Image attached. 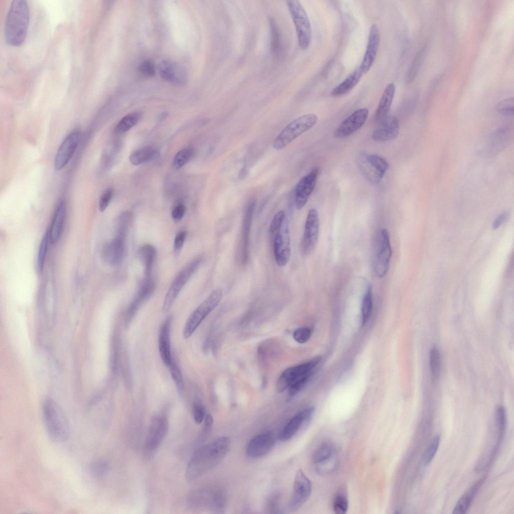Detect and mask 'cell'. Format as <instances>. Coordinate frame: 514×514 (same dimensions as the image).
I'll return each mask as SVG.
<instances>
[{
	"instance_id": "c3c4849f",
	"label": "cell",
	"mask_w": 514,
	"mask_h": 514,
	"mask_svg": "<svg viewBox=\"0 0 514 514\" xmlns=\"http://www.w3.org/2000/svg\"><path fill=\"white\" fill-rule=\"evenodd\" d=\"M311 335V330L308 327L300 328L296 330L293 333V338L299 343L307 342Z\"/></svg>"
},
{
	"instance_id": "4316f807",
	"label": "cell",
	"mask_w": 514,
	"mask_h": 514,
	"mask_svg": "<svg viewBox=\"0 0 514 514\" xmlns=\"http://www.w3.org/2000/svg\"><path fill=\"white\" fill-rule=\"evenodd\" d=\"M154 290V283L151 277L146 278L143 282L135 299L131 304L126 315V321L129 322L137 311L140 304L149 298Z\"/></svg>"
},
{
	"instance_id": "5bb4252c",
	"label": "cell",
	"mask_w": 514,
	"mask_h": 514,
	"mask_svg": "<svg viewBox=\"0 0 514 514\" xmlns=\"http://www.w3.org/2000/svg\"><path fill=\"white\" fill-rule=\"evenodd\" d=\"M80 133L76 130L71 132L59 146L54 159L56 170L63 169L69 162L80 141Z\"/></svg>"
},
{
	"instance_id": "8d00e7d4",
	"label": "cell",
	"mask_w": 514,
	"mask_h": 514,
	"mask_svg": "<svg viewBox=\"0 0 514 514\" xmlns=\"http://www.w3.org/2000/svg\"><path fill=\"white\" fill-rule=\"evenodd\" d=\"M49 241V231L47 230L42 238L38 250L37 266L40 273L42 272L44 269Z\"/></svg>"
},
{
	"instance_id": "d6986e66",
	"label": "cell",
	"mask_w": 514,
	"mask_h": 514,
	"mask_svg": "<svg viewBox=\"0 0 514 514\" xmlns=\"http://www.w3.org/2000/svg\"><path fill=\"white\" fill-rule=\"evenodd\" d=\"M274 443L275 439L271 432L257 435L248 442L246 448L247 455L252 458L265 456L271 451Z\"/></svg>"
},
{
	"instance_id": "60d3db41",
	"label": "cell",
	"mask_w": 514,
	"mask_h": 514,
	"mask_svg": "<svg viewBox=\"0 0 514 514\" xmlns=\"http://www.w3.org/2000/svg\"><path fill=\"white\" fill-rule=\"evenodd\" d=\"M168 367L178 393L182 395L184 388L182 373L177 365L173 361Z\"/></svg>"
},
{
	"instance_id": "8fae6325",
	"label": "cell",
	"mask_w": 514,
	"mask_h": 514,
	"mask_svg": "<svg viewBox=\"0 0 514 514\" xmlns=\"http://www.w3.org/2000/svg\"><path fill=\"white\" fill-rule=\"evenodd\" d=\"M321 360L320 356H317L307 362L286 369L282 372L277 380V391L283 392L288 389L291 384L296 380L312 373L313 369Z\"/></svg>"
},
{
	"instance_id": "83f0119b",
	"label": "cell",
	"mask_w": 514,
	"mask_h": 514,
	"mask_svg": "<svg viewBox=\"0 0 514 514\" xmlns=\"http://www.w3.org/2000/svg\"><path fill=\"white\" fill-rule=\"evenodd\" d=\"M256 204L254 199H251L247 205L244 214L242 230V255L243 261L246 260L249 235L251 228L252 216Z\"/></svg>"
},
{
	"instance_id": "f35d334b",
	"label": "cell",
	"mask_w": 514,
	"mask_h": 514,
	"mask_svg": "<svg viewBox=\"0 0 514 514\" xmlns=\"http://www.w3.org/2000/svg\"><path fill=\"white\" fill-rule=\"evenodd\" d=\"M194 150L190 147L185 148L178 152L175 155L173 165L175 168L179 169L183 166L191 158Z\"/></svg>"
},
{
	"instance_id": "3957f363",
	"label": "cell",
	"mask_w": 514,
	"mask_h": 514,
	"mask_svg": "<svg viewBox=\"0 0 514 514\" xmlns=\"http://www.w3.org/2000/svg\"><path fill=\"white\" fill-rule=\"evenodd\" d=\"M42 411L44 424L50 438L56 442L66 441L70 434V426L60 406L48 399L44 402Z\"/></svg>"
},
{
	"instance_id": "d4e9b609",
	"label": "cell",
	"mask_w": 514,
	"mask_h": 514,
	"mask_svg": "<svg viewBox=\"0 0 514 514\" xmlns=\"http://www.w3.org/2000/svg\"><path fill=\"white\" fill-rule=\"evenodd\" d=\"M171 318H167L163 322L159 333V346L161 359L169 366L173 362L170 344Z\"/></svg>"
},
{
	"instance_id": "ffe728a7",
	"label": "cell",
	"mask_w": 514,
	"mask_h": 514,
	"mask_svg": "<svg viewBox=\"0 0 514 514\" xmlns=\"http://www.w3.org/2000/svg\"><path fill=\"white\" fill-rule=\"evenodd\" d=\"M125 238L115 236L106 243L102 248L103 260L111 265H117L122 261L125 252Z\"/></svg>"
},
{
	"instance_id": "f546056e",
	"label": "cell",
	"mask_w": 514,
	"mask_h": 514,
	"mask_svg": "<svg viewBox=\"0 0 514 514\" xmlns=\"http://www.w3.org/2000/svg\"><path fill=\"white\" fill-rule=\"evenodd\" d=\"M363 75L359 67L356 68L333 89L331 95L340 96L347 94L357 85Z\"/></svg>"
},
{
	"instance_id": "7dc6e473",
	"label": "cell",
	"mask_w": 514,
	"mask_h": 514,
	"mask_svg": "<svg viewBox=\"0 0 514 514\" xmlns=\"http://www.w3.org/2000/svg\"><path fill=\"white\" fill-rule=\"evenodd\" d=\"M312 373L307 374L295 381L291 384L289 389L288 397H293L298 393L308 382Z\"/></svg>"
},
{
	"instance_id": "ab89813d",
	"label": "cell",
	"mask_w": 514,
	"mask_h": 514,
	"mask_svg": "<svg viewBox=\"0 0 514 514\" xmlns=\"http://www.w3.org/2000/svg\"><path fill=\"white\" fill-rule=\"evenodd\" d=\"M109 468V463L106 461L98 460L90 464L89 470L94 477H101L107 473Z\"/></svg>"
},
{
	"instance_id": "f907efd6",
	"label": "cell",
	"mask_w": 514,
	"mask_h": 514,
	"mask_svg": "<svg viewBox=\"0 0 514 514\" xmlns=\"http://www.w3.org/2000/svg\"><path fill=\"white\" fill-rule=\"evenodd\" d=\"M113 191L111 188L107 189L101 195L98 204L99 210L103 212L106 209L112 198Z\"/></svg>"
},
{
	"instance_id": "e575fe53",
	"label": "cell",
	"mask_w": 514,
	"mask_h": 514,
	"mask_svg": "<svg viewBox=\"0 0 514 514\" xmlns=\"http://www.w3.org/2000/svg\"><path fill=\"white\" fill-rule=\"evenodd\" d=\"M140 118V114L138 112H133L125 115L117 123L115 127V132L118 134L126 132L138 123Z\"/></svg>"
},
{
	"instance_id": "7a4b0ae2",
	"label": "cell",
	"mask_w": 514,
	"mask_h": 514,
	"mask_svg": "<svg viewBox=\"0 0 514 514\" xmlns=\"http://www.w3.org/2000/svg\"><path fill=\"white\" fill-rule=\"evenodd\" d=\"M30 12L27 2L14 0L11 3L5 25V39L12 46L19 47L25 40L29 28Z\"/></svg>"
},
{
	"instance_id": "681fc988",
	"label": "cell",
	"mask_w": 514,
	"mask_h": 514,
	"mask_svg": "<svg viewBox=\"0 0 514 514\" xmlns=\"http://www.w3.org/2000/svg\"><path fill=\"white\" fill-rule=\"evenodd\" d=\"M193 416L194 421L197 424H201L205 418V410L203 406L195 403L193 407Z\"/></svg>"
},
{
	"instance_id": "816d5d0a",
	"label": "cell",
	"mask_w": 514,
	"mask_h": 514,
	"mask_svg": "<svg viewBox=\"0 0 514 514\" xmlns=\"http://www.w3.org/2000/svg\"><path fill=\"white\" fill-rule=\"evenodd\" d=\"M140 72L145 76H153L155 74V68L153 63L149 60L143 61L140 66Z\"/></svg>"
},
{
	"instance_id": "d590c367",
	"label": "cell",
	"mask_w": 514,
	"mask_h": 514,
	"mask_svg": "<svg viewBox=\"0 0 514 514\" xmlns=\"http://www.w3.org/2000/svg\"><path fill=\"white\" fill-rule=\"evenodd\" d=\"M155 153V151L152 147H145L132 153L130 161L133 165H138L150 160Z\"/></svg>"
},
{
	"instance_id": "ba28073f",
	"label": "cell",
	"mask_w": 514,
	"mask_h": 514,
	"mask_svg": "<svg viewBox=\"0 0 514 514\" xmlns=\"http://www.w3.org/2000/svg\"><path fill=\"white\" fill-rule=\"evenodd\" d=\"M359 168L364 177L371 184L379 183L389 169V164L377 154L361 152L357 159Z\"/></svg>"
},
{
	"instance_id": "9a60e30c",
	"label": "cell",
	"mask_w": 514,
	"mask_h": 514,
	"mask_svg": "<svg viewBox=\"0 0 514 514\" xmlns=\"http://www.w3.org/2000/svg\"><path fill=\"white\" fill-rule=\"evenodd\" d=\"M169 427L168 421L164 416H157L152 420L145 447L148 452L157 449L165 439Z\"/></svg>"
},
{
	"instance_id": "bcb514c9",
	"label": "cell",
	"mask_w": 514,
	"mask_h": 514,
	"mask_svg": "<svg viewBox=\"0 0 514 514\" xmlns=\"http://www.w3.org/2000/svg\"><path fill=\"white\" fill-rule=\"evenodd\" d=\"M495 423L496 428L498 432L499 437L501 438L504 432L506 423L505 410L502 406L497 407L496 410Z\"/></svg>"
},
{
	"instance_id": "4dcf8cb0",
	"label": "cell",
	"mask_w": 514,
	"mask_h": 514,
	"mask_svg": "<svg viewBox=\"0 0 514 514\" xmlns=\"http://www.w3.org/2000/svg\"><path fill=\"white\" fill-rule=\"evenodd\" d=\"M138 254L144 265L145 277H151L152 267L156 256L155 247L150 244H145L139 249Z\"/></svg>"
},
{
	"instance_id": "484cf974",
	"label": "cell",
	"mask_w": 514,
	"mask_h": 514,
	"mask_svg": "<svg viewBox=\"0 0 514 514\" xmlns=\"http://www.w3.org/2000/svg\"><path fill=\"white\" fill-rule=\"evenodd\" d=\"M395 85L393 82L385 88L379 100L374 114V120L379 123L387 116L395 94Z\"/></svg>"
},
{
	"instance_id": "44dd1931",
	"label": "cell",
	"mask_w": 514,
	"mask_h": 514,
	"mask_svg": "<svg viewBox=\"0 0 514 514\" xmlns=\"http://www.w3.org/2000/svg\"><path fill=\"white\" fill-rule=\"evenodd\" d=\"M399 130V119L395 116H387L373 131L372 138L378 142L389 141L398 136Z\"/></svg>"
},
{
	"instance_id": "f5cc1de1",
	"label": "cell",
	"mask_w": 514,
	"mask_h": 514,
	"mask_svg": "<svg viewBox=\"0 0 514 514\" xmlns=\"http://www.w3.org/2000/svg\"><path fill=\"white\" fill-rule=\"evenodd\" d=\"M186 212V207L180 204L174 207L172 211V217L174 221L179 222L183 217Z\"/></svg>"
},
{
	"instance_id": "4fadbf2b",
	"label": "cell",
	"mask_w": 514,
	"mask_h": 514,
	"mask_svg": "<svg viewBox=\"0 0 514 514\" xmlns=\"http://www.w3.org/2000/svg\"><path fill=\"white\" fill-rule=\"evenodd\" d=\"M318 214L315 208H311L308 213L302 240V250L305 255L311 254L316 245L319 234Z\"/></svg>"
},
{
	"instance_id": "277c9868",
	"label": "cell",
	"mask_w": 514,
	"mask_h": 514,
	"mask_svg": "<svg viewBox=\"0 0 514 514\" xmlns=\"http://www.w3.org/2000/svg\"><path fill=\"white\" fill-rule=\"evenodd\" d=\"M317 116L313 113L300 116L286 125L276 137L273 147L281 150L290 144L299 136L312 128L317 123Z\"/></svg>"
},
{
	"instance_id": "603a6c76",
	"label": "cell",
	"mask_w": 514,
	"mask_h": 514,
	"mask_svg": "<svg viewBox=\"0 0 514 514\" xmlns=\"http://www.w3.org/2000/svg\"><path fill=\"white\" fill-rule=\"evenodd\" d=\"M159 70L162 77L170 82L183 84L186 81V74L183 68L172 61H162Z\"/></svg>"
},
{
	"instance_id": "e0dca14e",
	"label": "cell",
	"mask_w": 514,
	"mask_h": 514,
	"mask_svg": "<svg viewBox=\"0 0 514 514\" xmlns=\"http://www.w3.org/2000/svg\"><path fill=\"white\" fill-rule=\"evenodd\" d=\"M368 114L366 108L358 109L344 119L334 133L336 138H344L360 129L366 121Z\"/></svg>"
},
{
	"instance_id": "8992f818",
	"label": "cell",
	"mask_w": 514,
	"mask_h": 514,
	"mask_svg": "<svg viewBox=\"0 0 514 514\" xmlns=\"http://www.w3.org/2000/svg\"><path fill=\"white\" fill-rule=\"evenodd\" d=\"M223 295L221 288L214 290L188 318L183 331L185 338L190 337L204 319L220 303Z\"/></svg>"
},
{
	"instance_id": "74e56055",
	"label": "cell",
	"mask_w": 514,
	"mask_h": 514,
	"mask_svg": "<svg viewBox=\"0 0 514 514\" xmlns=\"http://www.w3.org/2000/svg\"><path fill=\"white\" fill-rule=\"evenodd\" d=\"M132 218L131 213L127 211L123 212L119 216L116 224L115 236L126 238Z\"/></svg>"
},
{
	"instance_id": "cb8c5ba5",
	"label": "cell",
	"mask_w": 514,
	"mask_h": 514,
	"mask_svg": "<svg viewBox=\"0 0 514 514\" xmlns=\"http://www.w3.org/2000/svg\"><path fill=\"white\" fill-rule=\"evenodd\" d=\"M66 205L63 200L58 203L53 214L49 231L50 242H57L62 234L66 218Z\"/></svg>"
},
{
	"instance_id": "6da1fadb",
	"label": "cell",
	"mask_w": 514,
	"mask_h": 514,
	"mask_svg": "<svg viewBox=\"0 0 514 514\" xmlns=\"http://www.w3.org/2000/svg\"><path fill=\"white\" fill-rule=\"evenodd\" d=\"M231 445L225 436L202 445L194 453L187 465L185 477L192 481L216 465L225 456Z\"/></svg>"
},
{
	"instance_id": "836d02e7",
	"label": "cell",
	"mask_w": 514,
	"mask_h": 514,
	"mask_svg": "<svg viewBox=\"0 0 514 514\" xmlns=\"http://www.w3.org/2000/svg\"><path fill=\"white\" fill-rule=\"evenodd\" d=\"M429 364L432 379L435 382L439 378L441 369L440 353L435 347H433L430 351Z\"/></svg>"
},
{
	"instance_id": "f6af8a7d",
	"label": "cell",
	"mask_w": 514,
	"mask_h": 514,
	"mask_svg": "<svg viewBox=\"0 0 514 514\" xmlns=\"http://www.w3.org/2000/svg\"><path fill=\"white\" fill-rule=\"evenodd\" d=\"M496 110L504 115L513 114L514 99L513 97L505 98L499 101L496 105Z\"/></svg>"
},
{
	"instance_id": "52a82bcc",
	"label": "cell",
	"mask_w": 514,
	"mask_h": 514,
	"mask_svg": "<svg viewBox=\"0 0 514 514\" xmlns=\"http://www.w3.org/2000/svg\"><path fill=\"white\" fill-rule=\"evenodd\" d=\"M392 254L390 236L387 229H381L377 233L374 247L373 266L378 278L387 274Z\"/></svg>"
},
{
	"instance_id": "ac0fdd59",
	"label": "cell",
	"mask_w": 514,
	"mask_h": 514,
	"mask_svg": "<svg viewBox=\"0 0 514 514\" xmlns=\"http://www.w3.org/2000/svg\"><path fill=\"white\" fill-rule=\"evenodd\" d=\"M380 34L378 26L373 24L369 30L366 50L359 67L363 74L367 73L372 67L378 50Z\"/></svg>"
},
{
	"instance_id": "7bdbcfd3",
	"label": "cell",
	"mask_w": 514,
	"mask_h": 514,
	"mask_svg": "<svg viewBox=\"0 0 514 514\" xmlns=\"http://www.w3.org/2000/svg\"><path fill=\"white\" fill-rule=\"evenodd\" d=\"M440 439L439 435H437L433 438L424 454L423 461L425 464H428L433 460L438 450Z\"/></svg>"
},
{
	"instance_id": "2e32d148",
	"label": "cell",
	"mask_w": 514,
	"mask_h": 514,
	"mask_svg": "<svg viewBox=\"0 0 514 514\" xmlns=\"http://www.w3.org/2000/svg\"><path fill=\"white\" fill-rule=\"evenodd\" d=\"M318 174L319 169L315 167L297 183L295 191V203L297 209H301L307 203L315 187Z\"/></svg>"
},
{
	"instance_id": "5b68a950",
	"label": "cell",
	"mask_w": 514,
	"mask_h": 514,
	"mask_svg": "<svg viewBox=\"0 0 514 514\" xmlns=\"http://www.w3.org/2000/svg\"><path fill=\"white\" fill-rule=\"evenodd\" d=\"M294 22L300 47L307 49L311 43L312 29L308 15L300 2L297 0L286 2Z\"/></svg>"
},
{
	"instance_id": "1f68e13d",
	"label": "cell",
	"mask_w": 514,
	"mask_h": 514,
	"mask_svg": "<svg viewBox=\"0 0 514 514\" xmlns=\"http://www.w3.org/2000/svg\"><path fill=\"white\" fill-rule=\"evenodd\" d=\"M335 450L333 446L329 443L322 444L315 451L313 455L314 463L321 466L329 464L335 457Z\"/></svg>"
},
{
	"instance_id": "9f6ffc18",
	"label": "cell",
	"mask_w": 514,
	"mask_h": 514,
	"mask_svg": "<svg viewBox=\"0 0 514 514\" xmlns=\"http://www.w3.org/2000/svg\"><path fill=\"white\" fill-rule=\"evenodd\" d=\"M508 214L507 212H504L500 214L495 219L492 225L493 229H496L503 223L505 220L507 218Z\"/></svg>"
},
{
	"instance_id": "ee69618b",
	"label": "cell",
	"mask_w": 514,
	"mask_h": 514,
	"mask_svg": "<svg viewBox=\"0 0 514 514\" xmlns=\"http://www.w3.org/2000/svg\"><path fill=\"white\" fill-rule=\"evenodd\" d=\"M425 49H421L416 56L408 74V80L412 81L416 77L421 66L425 56Z\"/></svg>"
},
{
	"instance_id": "7402d4cb",
	"label": "cell",
	"mask_w": 514,
	"mask_h": 514,
	"mask_svg": "<svg viewBox=\"0 0 514 514\" xmlns=\"http://www.w3.org/2000/svg\"><path fill=\"white\" fill-rule=\"evenodd\" d=\"M314 409L310 407L299 412L287 423L280 432L279 438L281 441H287L291 439L298 431L301 426L308 421L312 417Z\"/></svg>"
},
{
	"instance_id": "9c48e42d",
	"label": "cell",
	"mask_w": 514,
	"mask_h": 514,
	"mask_svg": "<svg viewBox=\"0 0 514 514\" xmlns=\"http://www.w3.org/2000/svg\"><path fill=\"white\" fill-rule=\"evenodd\" d=\"M201 262L200 257L190 262L177 276L171 285L164 300L162 312H168L185 284Z\"/></svg>"
},
{
	"instance_id": "7c38bea8",
	"label": "cell",
	"mask_w": 514,
	"mask_h": 514,
	"mask_svg": "<svg viewBox=\"0 0 514 514\" xmlns=\"http://www.w3.org/2000/svg\"><path fill=\"white\" fill-rule=\"evenodd\" d=\"M312 490L310 479L301 469H299L295 476L293 491L288 502V509L291 511L298 510L308 500Z\"/></svg>"
},
{
	"instance_id": "b9f144b4",
	"label": "cell",
	"mask_w": 514,
	"mask_h": 514,
	"mask_svg": "<svg viewBox=\"0 0 514 514\" xmlns=\"http://www.w3.org/2000/svg\"><path fill=\"white\" fill-rule=\"evenodd\" d=\"M348 506V500L345 494L340 493L337 494L333 501V507L334 512L337 514L345 513Z\"/></svg>"
},
{
	"instance_id": "db71d44e",
	"label": "cell",
	"mask_w": 514,
	"mask_h": 514,
	"mask_svg": "<svg viewBox=\"0 0 514 514\" xmlns=\"http://www.w3.org/2000/svg\"><path fill=\"white\" fill-rule=\"evenodd\" d=\"M186 232L181 231L176 234L174 242V248L176 252L179 251L183 246L186 237Z\"/></svg>"
},
{
	"instance_id": "11a10c76",
	"label": "cell",
	"mask_w": 514,
	"mask_h": 514,
	"mask_svg": "<svg viewBox=\"0 0 514 514\" xmlns=\"http://www.w3.org/2000/svg\"><path fill=\"white\" fill-rule=\"evenodd\" d=\"M213 423V418L212 416L210 414H208L207 415H206L204 419V424L203 433L204 435H206L210 432L212 428Z\"/></svg>"
},
{
	"instance_id": "d6a6232c",
	"label": "cell",
	"mask_w": 514,
	"mask_h": 514,
	"mask_svg": "<svg viewBox=\"0 0 514 514\" xmlns=\"http://www.w3.org/2000/svg\"><path fill=\"white\" fill-rule=\"evenodd\" d=\"M372 308V287L369 285L362 299L361 312L362 325L363 326L369 319Z\"/></svg>"
},
{
	"instance_id": "f1b7e54d",
	"label": "cell",
	"mask_w": 514,
	"mask_h": 514,
	"mask_svg": "<svg viewBox=\"0 0 514 514\" xmlns=\"http://www.w3.org/2000/svg\"><path fill=\"white\" fill-rule=\"evenodd\" d=\"M484 478L482 477L477 481L460 498L453 509V513L463 514L467 511L475 495L483 482Z\"/></svg>"
},
{
	"instance_id": "30bf717a",
	"label": "cell",
	"mask_w": 514,
	"mask_h": 514,
	"mask_svg": "<svg viewBox=\"0 0 514 514\" xmlns=\"http://www.w3.org/2000/svg\"><path fill=\"white\" fill-rule=\"evenodd\" d=\"M270 236L277 264L280 267L286 266L289 261L291 252L289 229L286 220L279 230Z\"/></svg>"
}]
</instances>
